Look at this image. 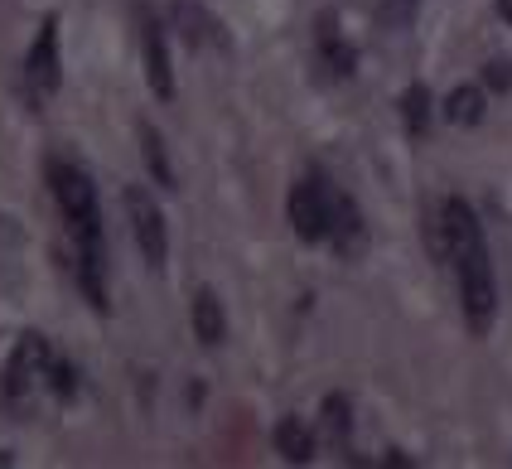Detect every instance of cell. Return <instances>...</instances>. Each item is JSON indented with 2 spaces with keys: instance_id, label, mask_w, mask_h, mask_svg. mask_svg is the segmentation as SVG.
<instances>
[{
  "instance_id": "cell-19",
  "label": "cell",
  "mask_w": 512,
  "mask_h": 469,
  "mask_svg": "<svg viewBox=\"0 0 512 469\" xmlns=\"http://www.w3.org/2000/svg\"><path fill=\"white\" fill-rule=\"evenodd\" d=\"M484 83H488L493 92H508V88H512V63H508V59H493V63L484 68Z\"/></svg>"
},
{
  "instance_id": "cell-6",
  "label": "cell",
  "mask_w": 512,
  "mask_h": 469,
  "mask_svg": "<svg viewBox=\"0 0 512 469\" xmlns=\"http://www.w3.org/2000/svg\"><path fill=\"white\" fill-rule=\"evenodd\" d=\"M290 228L305 242H324L329 237V208H334V189L324 179H300L290 189Z\"/></svg>"
},
{
  "instance_id": "cell-12",
  "label": "cell",
  "mask_w": 512,
  "mask_h": 469,
  "mask_svg": "<svg viewBox=\"0 0 512 469\" xmlns=\"http://www.w3.org/2000/svg\"><path fill=\"white\" fill-rule=\"evenodd\" d=\"M484 107H488L484 88L464 83V88H455L445 97V121H450V126H479V121H484Z\"/></svg>"
},
{
  "instance_id": "cell-3",
  "label": "cell",
  "mask_w": 512,
  "mask_h": 469,
  "mask_svg": "<svg viewBox=\"0 0 512 469\" xmlns=\"http://www.w3.org/2000/svg\"><path fill=\"white\" fill-rule=\"evenodd\" d=\"M49 344H44V334H20V344L10 349L5 358V397L15 402V407H25L29 397H34V387L49 378Z\"/></svg>"
},
{
  "instance_id": "cell-8",
  "label": "cell",
  "mask_w": 512,
  "mask_h": 469,
  "mask_svg": "<svg viewBox=\"0 0 512 469\" xmlns=\"http://www.w3.org/2000/svg\"><path fill=\"white\" fill-rule=\"evenodd\" d=\"M145 78H150V92L160 97V102H170L174 97V68H170V49H165V34L160 25H150L145 20Z\"/></svg>"
},
{
  "instance_id": "cell-16",
  "label": "cell",
  "mask_w": 512,
  "mask_h": 469,
  "mask_svg": "<svg viewBox=\"0 0 512 469\" xmlns=\"http://www.w3.org/2000/svg\"><path fill=\"white\" fill-rule=\"evenodd\" d=\"M141 141H145V160H150V175L160 179L165 189H174V170H170V155H165V141H160V131L141 121Z\"/></svg>"
},
{
  "instance_id": "cell-15",
  "label": "cell",
  "mask_w": 512,
  "mask_h": 469,
  "mask_svg": "<svg viewBox=\"0 0 512 469\" xmlns=\"http://www.w3.org/2000/svg\"><path fill=\"white\" fill-rule=\"evenodd\" d=\"M401 121H406V131L411 136H426L430 126V92L421 83H411V88L401 92Z\"/></svg>"
},
{
  "instance_id": "cell-7",
  "label": "cell",
  "mask_w": 512,
  "mask_h": 469,
  "mask_svg": "<svg viewBox=\"0 0 512 469\" xmlns=\"http://www.w3.org/2000/svg\"><path fill=\"white\" fill-rule=\"evenodd\" d=\"M25 88L34 92V102L54 97V88H58V25L54 20L39 25V39H34V49L25 54Z\"/></svg>"
},
{
  "instance_id": "cell-2",
  "label": "cell",
  "mask_w": 512,
  "mask_h": 469,
  "mask_svg": "<svg viewBox=\"0 0 512 469\" xmlns=\"http://www.w3.org/2000/svg\"><path fill=\"white\" fill-rule=\"evenodd\" d=\"M126 218H131V233H136V247L150 271H165V257H170V228H165V213L160 204L145 194L141 184L126 189Z\"/></svg>"
},
{
  "instance_id": "cell-4",
  "label": "cell",
  "mask_w": 512,
  "mask_h": 469,
  "mask_svg": "<svg viewBox=\"0 0 512 469\" xmlns=\"http://www.w3.org/2000/svg\"><path fill=\"white\" fill-rule=\"evenodd\" d=\"M73 233V262H78V286H83L92 310H107V237L102 223L68 228Z\"/></svg>"
},
{
  "instance_id": "cell-9",
  "label": "cell",
  "mask_w": 512,
  "mask_h": 469,
  "mask_svg": "<svg viewBox=\"0 0 512 469\" xmlns=\"http://www.w3.org/2000/svg\"><path fill=\"white\" fill-rule=\"evenodd\" d=\"M329 242L339 247L343 257H353V252L363 247V213H358V204H353L348 194H339V189H334V208H329Z\"/></svg>"
},
{
  "instance_id": "cell-1",
  "label": "cell",
  "mask_w": 512,
  "mask_h": 469,
  "mask_svg": "<svg viewBox=\"0 0 512 469\" xmlns=\"http://www.w3.org/2000/svg\"><path fill=\"white\" fill-rule=\"evenodd\" d=\"M440 228H445L450 262H455V271H459L464 324H469V334L484 339L488 329H493V315H498V281H493L484 228H479L474 208L464 204V199H445V204H440Z\"/></svg>"
},
{
  "instance_id": "cell-10",
  "label": "cell",
  "mask_w": 512,
  "mask_h": 469,
  "mask_svg": "<svg viewBox=\"0 0 512 469\" xmlns=\"http://www.w3.org/2000/svg\"><path fill=\"white\" fill-rule=\"evenodd\" d=\"M194 334H199V344H223V334H228V315H223V300H218V291H208L203 286L199 295H194Z\"/></svg>"
},
{
  "instance_id": "cell-11",
  "label": "cell",
  "mask_w": 512,
  "mask_h": 469,
  "mask_svg": "<svg viewBox=\"0 0 512 469\" xmlns=\"http://www.w3.org/2000/svg\"><path fill=\"white\" fill-rule=\"evenodd\" d=\"M276 450H281L290 465H305V460H314V431L300 416H285L281 426H276Z\"/></svg>"
},
{
  "instance_id": "cell-21",
  "label": "cell",
  "mask_w": 512,
  "mask_h": 469,
  "mask_svg": "<svg viewBox=\"0 0 512 469\" xmlns=\"http://www.w3.org/2000/svg\"><path fill=\"white\" fill-rule=\"evenodd\" d=\"M0 465H15V455H10V450H0Z\"/></svg>"
},
{
  "instance_id": "cell-13",
  "label": "cell",
  "mask_w": 512,
  "mask_h": 469,
  "mask_svg": "<svg viewBox=\"0 0 512 469\" xmlns=\"http://www.w3.org/2000/svg\"><path fill=\"white\" fill-rule=\"evenodd\" d=\"M319 59L329 63V68H334V73H353V49H348V44H343V34H339V25H334V20H329V15H324V20H319Z\"/></svg>"
},
{
  "instance_id": "cell-5",
  "label": "cell",
  "mask_w": 512,
  "mask_h": 469,
  "mask_svg": "<svg viewBox=\"0 0 512 469\" xmlns=\"http://www.w3.org/2000/svg\"><path fill=\"white\" fill-rule=\"evenodd\" d=\"M49 189H54V204L63 208L68 228H83V223H102L97 218V189L87 170L68 165V160H49Z\"/></svg>"
},
{
  "instance_id": "cell-17",
  "label": "cell",
  "mask_w": 512,
  "mask_h": 469,
  "mask_svg": "<svg viewBox=\"0 0 512 469\" xmlns=\"http://www.w3.org/2000/svg\"><path fill=\"white\" fill-rule=\"evenodd\" d=\"M416 5H421V0H382V20H387L392 30H406V25L416 20Z\"/></svg>"
},
{
  "instance_id": "cell-14",
  "label": "cell",
  "mask_w": 512,
  "mask_h": 469,
  "mask_svg": "<svg viewBox=\"0 0 512 469\" xmlns=\"http://www.w3.org/2000/svg\"><path fill=\"white\" fill-rule=\"evenodd\" d=\"M348 426H353V416H348V397H324V416H319V431L324 440L334 445V450H348Z\"/></svg>"
},
{
  "instance_id": "cell-18",
  "label": "cell",
  "mask_w": 512,
  "mask_h": 469,
  "mask_svg": "<svg viewBox=\"0 0 512 469\" xmlns=\"http://www.w3.org/2000/svg\"><path fill=\"white\" fill-rule=\"evenodd\" d=\"M49 387H54L58 397L68 402V397L78 392V382H73V368H68V363H49Z\"/></svg>"
},
{
  "instance_id": "cell-20",
  "label": "cell",
  "mask_w": 512,
  "mask_h": 469,
  "mask_svg": "<svg viewBox=\"0 0 512 469\" xmlns=\"http://www.w3.org/2000/svg\"><path fill=\"white\" fill-rule=\"evenodd\" d=\"M498 15H503V20H512V0H498Z\"/></svg>"
}]
</instances>
